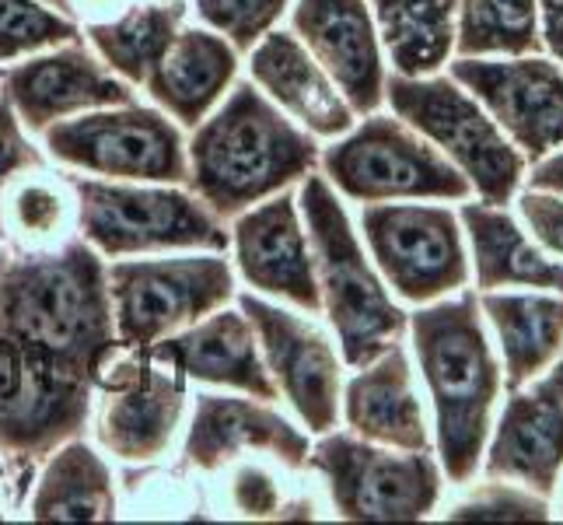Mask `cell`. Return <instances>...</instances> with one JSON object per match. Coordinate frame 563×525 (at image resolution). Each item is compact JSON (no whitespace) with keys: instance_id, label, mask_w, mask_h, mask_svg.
Segmentation results:
<instances>
[{"instance_id":"cell-1","label":"cell","mask_w":563,"mask_h":525,"mask_svg":"<svg viewBox=\"0 0 563 525\" xmlns=\"http://www.w3.org/2000/svg\"><path fill=\"white\" fill-rule=\"evenodd\" d=\"M322 141L239 77L224 99L186 133V186L231 221L252 204L295 189L319 168Z\"/></svg>"},{"instance_id":"cell-2","label":"cell","mask_w":563,"mask_h":525,"mask_svg":"<svg viewBox=\"0 0 563 525\" xmlns=\"http://www.w3.org/2000/svg\"><path fill=\"white\" fill-rule=\"evenodd\" d=\"M406 333L434 411V456L452 483H470L483 462L494 406L500 396V364L483 326L479 298L459 291L452 298L417 305Z\"/></svg>"},{"instance_id":"cell-3","label":"cell","mask_w":563,"mask_h":525,"mask_svg":"<svg viewBox=\"0 0 563 525\" xmlns=\"http://www.w3.org/2000/svg\"><path fill=\"white\" fill-rule=\"evenodd\" d=\"M0 329L88 379L99 350L115 340L106 260L81 236L49 252H8Z\"/></svg>"},{"instance_id":"cell-4","label":"cell","mask_w":563,"mask_h":525,"mask_svg":"<svg viewBox=\"0 0 563 525\" xmlns=\"http://www.w3.org/2000/svg\"><path fill=\"white\" fill-rule=\"evenodd\" d=\"M295 197L312 242L322 305L319 316H325V326L333 329L346 368H361L385 347L402 340L410 313H402V305L382 281L351 210L319 168L295 186Z\"/></svg>"},{"instance_id":"cell-5","label":"cell","mask_w":563,"mask_h":525,"mask_svg":"<svg viewBox=\"0 0 563 525\" xmlns=\"http://www.w3.org/2000/svg\"><path fill=\"white\" fill-rule=\"evenodd\" d=\"M95 389L85 375L0 329V494L22 508L35 466L67 438L88 435Z\"/></svg>"},{"instance_id":"cell-6","label":"cell","mask_w":563,"mask_h":525,"mask_svg":"<svg viewBox=\"0 0 563 525\" xmlns=\"http://www.w3.org/2000/svg\"><path fill=\"white\" fill-rule=\"evenodd\" d=\"M77 193V236L102 260L162 252H228L221 221L183 183H120L70 172Z\"/></svg>"},{"instance_id":"cell-7","label":"cell","mask_w":563,"mask_h":525,"mask_svg":"<svg viewBox=\"0 0 563 525\" xmlns=\"http://www.w3.org/2000/svg\"><path fill=\"white\" fill-rule=\"evenodd\" d=\"M319 151V172L343 200L357 207L396 200H473L470 179L396 112L357 116Z\"/></svg>"},{"instance_id":"cell-8","label":"cell","mask_w":563,"mask_h":525,"mask_svg":"<svg viewBox=\"0 0 563 525\" xmlns=\"http://www.w3.org/2000/svg\"><path fill=\"white\" fill-rule=\"evenodd\" d=\"M115 340L154 347L235 302L239 277L228 252H162L106 260Z\"/></svg>"},{"instance_id":"cell-9","label":"cell","mask_w":563,"mask_h":525,"mask_svg":"<svg viewBox=\"0 0 563 525\" xmlns=\"http://www.w3.org/2000/svg\"><path fill=\"white\" fill-rule=\"evenodd\" d=\"M385 102L470 179L483 204L504 207L518 193L521 175H526V154L508 141L494 116L452 74H388Z\"/></svg>"},{"instance_id":"cell-10","label":"cell","mask_w":563,"mask_h":525,"mask_svg":"<svg viewBox=\"0 0 563 525\" xmlns=\"http://www.w3.org/2000/svg\"><path fill=\"white\" fill-rule=\"evenodd\" d=\"M308 470L322 480L329 512L346 522H420L438 508L444 488L434 452L388 449L346 427L312 438Z\"/></svg>"},{"instance_id":"cell-11","label":"cell","mask_w":563,"mask_h":525,"mask_svg":"<svg viewBox=\"0 0 563 525\" xmlns=\"http://www.w3.org/2000/svg\"><path fill=\"white\" fill-rule=\"evenodd\" d=\"M38 144L53 165L67 172L120 183L186 186V130L144 99L102 106L53 123Z\"/></svg>"},{"instance_id":"cell-12","label":"cell","mask_w":563,"mask_h":525,"mask_svg":"<svg viewBox=\"0 0 563 525\" xmlns=\"http://www.w3.org/2000/svg\"><path fill=\"white\" fill-rule=\"evenodd\" d=\"M354 225L367 256L399 302L427 305L459 295L470 284L462 221L441 200L367 204L357 210Z\"/></svg>"},{"instance_id":"cell-13","label":"cell","mask_w":563,"mask_h":525,"mask_svg":"<svg viewBox=\"0 0 563 525\" xmlns=\"http://www.w3.org/2000/svg\"><path fill=\"white\" fill-rule=\"evenodd\" d=\"M239 308L256 326L266 372L277 385V400L290 411L308 435L333 431L340 424V396H343V354L319 316L301 313L295 305L242 291L235 295Z\"/></svg>"},{"instance_id":"cell-14","label":"cell","mask_w":563,"mask_h":525,"mask_svg":"<svg viewBox=\"0 0 563 525\" xmlns=\"http://www.w3.org/2000/svg\"><path fill=\"white\" fill-rule=\"evenodd\" d=\"M312 435L277 400H260L231 389H200L189 400L179 456L189 473L218 477L231 462L269 459L290 473L308 470Z\"/></svg>"},{"instance_id":"cell-15","label":"cell","mask_w":563,"mask_h":525,"mask_svg":"<svg viewBox=\"0 0 563 525\" xmlns=\"http://www.w3.org/2000/svg\"><path fill=\"white\" fill-rule=\"evenodd\" d=\"M449 74L526 158L563 147V67L547 56H459Z\"/></svg>"},{"instance_id":"cell-16","label":"cell","mask_w":563,"mask_h":525,"mask_svg":"<svg viewBox=\"0 0 563 525\" xmlns=\"http://www.w3.org/2000/svg\"><path fill=\"white\" fill-rule=\"evenodd\" d=\"M228 256L239 284L263 298L319 316V284L295 189L252 204L228 221Z\"/></svg>"},{"instance_id":"cell-17","label":"cell","mask_w":563,"mask_h":525,"mask_svg":"<svg viewBox=\"0 0 563 525\" xmlns=\"http://www.w3.org/2000/svg\"><path fill=\"white\" fill-rule=\"evenodd\" d=\"M0 95L32 138H43L53 123L74 120L81 112L141 99L137 88L99 61L85 35L0 67Z\"/></svg>"},{"instance_id":"cell-18","label":"cell","mask_w":563,"mask_h":525,"mask_svg":"<svg viewBox=\"0 0 563 525\" xmlns=\"http://www.w3.org/2000/svg\"><path fill=\"white\" fill-rule=\"evenodd\" d=\"M189 400V382L154 358L133 385L95 393L88 417L91 441L123 466H154L179 445Z\"/></svg>"},{"instance_id":"cell-19","label":"cell","mask_w":563,"mask_h":525,"mask_svg":"<svg viewBox=\"0 0 563 525\" xmlns=\"http://www.w3.org/2000/svg\"><path fill=\"white\" fill-rule=\"evenodd\" d=\"M290 32L333 77L357 116L385 102V53L367 0H290Z\"/></svg>"},{"instance_id":"cell-20","label":"cell","mask_w":563,"mask_h":525,"mask_svg":"<svg viewBox=\"0 0 563 525\" xmlns=\"http://www.w3.org/2000/svg\"><path fill=\"white\" fill-rule=\"evenodd\" d=\"M151 354L176 368L189 385L197 382L203 389H231V393L277 400V385L266 372L256 326L249 322L239 302L213 308L200 322L165 337L151 347Z\"/></svg>"},{"instance_id":"cell-21","label":"cell","mask_w":563,"mask_h":525,"mask_svg":"<svg viewBox=\"0 0 563 525\" xmlns=\"http://www.w3.org/2000/svg\"><path fill=\"white\" fill-rule=\"evenodd\" d=\"M351 372L340 396V424L346 431L388 449L434 452V431L427 424L413 361L402 340Z\"/></svg>"},{"instance_id":"cell-22","label":"cell","mask_w":563,"mask_h":525,"mask_svg":"<svg viewBox=\"0 0 563 525\" xmlns=\"http://www.w3.org/2000/svg\"><path fill=\"white\" fill-rule=\"evenodd\" d=\"M245 77L322 144L357 123V112L343 99L336 81L290 29L266 32L245 53Z\"/></svg>"},{"instance_id":"cell-23","label":"cell","mask_w":563,"mask_h":525,"mask_svg":"<svg viewBox=\"0 0 563 525\" xmlns=\"http://www.w3.org/2000/svg\"><path fill=\"white\" fill-rule=\"evenodd\" d=\"M490 431L479 470L550 497L563 473V396L542 379L511 389Z\"/></svg>"},{"instance_id":"cell-24","label":"cell","mask_w":563,"mask_h":525,"mask_svg":"<svg viewBox=\"0 0 563 525\" xmlns=\"http://www.w3.org/2000/svg\"><path fill=\"white\" fill-rule=\"evenodd\" d=\"M242 77V53L224 35L186 22L144 81L147 102L168 112L186 133L218 106Z\"/></svg>"},{"instance_id":"cell-25","label":"cell","mask_w":563,"mask_h":525,"mask_svg":"<svg viewBox=\"0 0 563 525\" xmlns=\"http://www.w3.org/2000/svg\"><path fill=\"white\" fill-rule=\"evenodd\" d=\"M25 512L35 522H112L120 491L109 456L88 435L67 438L35 466Z\"/></svg>"},{"instance_id":"cell-26","label":"cell","mask_w":563,"mask_h":525,"mask_svg":"<svg viewBox=\"0 0 563 525\" xmlns=\"http://www.w3.org/2000/svg\"><path fill=\"white\" fill-rule=\"evenodd\" d=\"M459 221L473 252V274L479 291L532 287L563 295V263L532 242L504 207L462 200Z\"/></svg>"},{"instance_id":"cell-27","label":"cell","mask_w":563,"mask_h":525,"mask_svg":"<svg viewBox=\"0 0 563 525\" xmlns=\"http://www.w3.org/2000/svg\"><path fill=\"white\" fill-rule=\"evenodd\" d=\"M479 313L497 333L508 389L536 382L560 358L563 295L556 291H479Z\"/></svg>"},{"instance_id":"cell-28","label":"cell","mask_w":563,"mask_h":525,"mask_svg":"<svg viewBox=\"0 0 563 525\" xmlns=\"http://www.w3.org/2000/svg\"><path fill=\"white\" fill-rule=\"evenodd\" d=\"M77 239V193L70 172L38 165L0 197V242L8 252H49Z\"/></svg>"},{"instance_id":"cell-29","label":"cell","mask_w":563,"mask_h":525,"mask_svg":"<svg viewBox=\"0 0 563 525\" xmlns=\"http://www.w3.org/2000/svg\"><path fill=\"white\" fill-rule=\"evenodd\" d=\"M186 22V0H133L106 22L81 25V35L115 77L141 91L147 74Z\"/></svg>"},{"instance_id":"cell-30","label":"cell","mask_w":563,"mask_h":525,"mask_svg":"<svg viewBox=\"0 0 563 525\" xmlns=\"http://www.w3.org/2000/svg\"><path fill=\"white\" fill-rule=\"evenodd\" d=\"M385 53L399 77H431L455 53L459 0H367Z\"/></svg>"},{"instance_id":"cell-31","label":"cell","mask_w":563,"mask_h":525,"mask_svg":"<svg viewBox=\"0 0 563 525\" xmlns=\"http://www.w3.org/2000/svg\"><path fill=\"white\" fill-rule=\"evenodd\" d=\"M539 50V0H459V56H526Z\"/></svg>"},{"instance_id":"cell-32","label":"cell","mask_w":563,"mask_h":525,"mask_svg":"<svg viewBox=\"0 0 563 525\" xmlns=\"http://www.w3.org/2000/svg\"><path fill=\"white\" fill-rule=\"evenodd\" d=\"M280 473L269 459H242L224 470V508L239 518H316L319 504L308 494L284 491Z\"/></svg>"},{"instance_id":"cell-33","label":"cell","mask_w":563,"mask_h":525,"mask_svg":"<svg viewBox=\"0 0 563 525\" xmlns=\"http://www.w3.org/2000/svg\"><path fill=\"white\" fill-rule=\"evenodd\" d=\"M77 35L81 25L46 0H0V67L70 43Z\"/></svg>"},{"instance_id":"cell-34","label":"cell","mask_w":563,"mask_h":525,"mask_svg":"<svg viewBox=\"0 0 563 525\" xmlns=\"http://www.w3.org/2000/svg\"><path fill=\"white\" fill-rule=\"evenodd\" d=\"M189 14L200 25L224 35L242 56L260 43L266 32L280 29L290 0H186Z\"/></svg>"},{"instance_id":"cell-35","label":"cell","mask_w":563,"mask_h":525,"mask_svg":"<svg viewBox=\"0 0 563 525\" xmlns=\"http://www.w3.org/2000/svg\"><path fill=\"white\" fill-rule=\"evenodd\" d=\"M452 522H542L550 518V501L511 480L487 477L470 494H462L452 508Z\"/></svg>"},{"instance_id":"cell-36","label":"cell","mask_w":563,"mask_h":525,"mask_svg":"<svg viewBox=\"0 0 563 525\" xmlns=\"http://www.w3.org/2000/svg\"><path fill=\"white\" fill-rule=\"evenodd\" d=\"M38 165H49L43 144L22 127L11 102L0 95V197H4V189L18 179V175L29 168H38Z\"/></svg>"},{"instance_id":"cell-37","label":"cell","mask_w":563,"mask_h":525,"mask_svg":"<svg viewBox=\"0 0 563 525\" xmlns=\"http://www.w3.org/2000/svg\"><path fill=\"white\" fill-rule=\"evenodd\" d=\"M521 221L529 225L532 239L550 252V256H563V197L547 189H526L518 197Z\"/></svg>"},{"instance_id":"cell-38","label":"cell","mask_w":563,"mask_h":525,"mask_svg":"<svg viewBox=\"0 0 563 525\" xmlns=\"http://www.w3.org/2000/svg\"><path fill=\"white\" fill-rule=\"evenodd\" d=\"M539 22H542V46L563 64V0H539Z\"/></svg>"},{"instance_id":"cell-39","label":"cell","mask_w":563,"mask_h":525,"mask_svg":"<svg viewBox=\"0 0 563 525\" xmlns=\"http://www.w3.org/2000/svg\"><path fill=\"white\" fill-rule=\"evenodd\" d=\"M133 0H67V14L77 25H91V22H106V18L120 14Z\"/></svg>"},{"instance_id":"cell-40","label":"cell","mask_w":563,"mask_h":525,"mask_svg":"<svg viewBox=\"0 0 563 525\" xmlns=\"http://www.w3.org/2000/svg\"><path fill=\"white\" fill-rule=\"evenodd\" d=\"M529 186L563 197V151L542 154V158L536 162V168H532V175H529Z\"/></svg>"},{"instance_id":"cell-41","label":"cell","mask_w":563,"mask_h":525,"mask_svg":"<svg viewBox=\"0 0 563 525\" xmlns=\"http://www.w3.org/2000/svg\"><path fill=\"white\" fill-rule=\"evenodd\" d=\"M547 372H550V375H539V379L547 382V385L553 389V393H560V396H563V350H560V358L547 368Z\"/></svg>"},{"instance_id":"cell-42","label":"cell","mask_w":563,"mask_h":525,"mask_svg":"<svg viewBox=\"0 0 563 525\" xmlns=\"http://www.w3.org/2000/svg\"><path fill=\"white\" fill-rule=\"evenodd\" d=\"M46 4H49V8H56V11H64V14H67V0H46Z\"/></svg>"},{"instance_id":"cell-43","label":"cell","mask_w":563,"mask_h":525,"mask_svg":"<svg viewBox=\"0 0 563 525\" xmlns=\"http://www.w3.org/2000/svg\"><path fill=\"white\" fill-rule=\"evenodd\" d=\"M4 263H8V249H4V242H0V270H4Z\"/></svg>"},{"instance_id":"cell-44","label":"cell","mask_w":563,"mask_h":525,"mask_svg":"<svg viewBox=\"0 0 563 525\" xmlns=\"http://www.w3.org/2000/svg\"><path fill=\"white\" fill-rule=\"evenodd\" d=\"M560 515H563V512H560Z\"/></svg>"}]
</instances>
